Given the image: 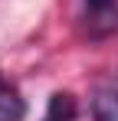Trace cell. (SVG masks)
<instances>
[{"label": "cell", "instance_id": "277c9868", "mask_svg": "<svg viewBox=\"0 0 118 121\" xmlns=\"http://www.w3.org/2000/svg\"><path fill=\"white\" fill-rule=\"evenodd\" d=\"M43 121H76V98L69 92H56L46 105Z\"/></svg>", "mask_w": 118, "mask_h": 121}, {"label": "cell", "instance_id": "7a4b0ae2", "mask_svg": "<svg viewBox=\"0 0 118 121\" xmlns=\"http://www.w3.org/2000/svg\"><path fill=\"white\" fill-rule=\"evenodd\" d=\"M23 115H26V101L20 98V92L10 82H3V75H0V121H23Z\"/></svg>", "mask_w": 118, "mask_h": 121}, {"label": "cell", "instance_id": "6da1fadb", "mask_svg": "<svg viewBox=\"0 0 118 121\" xmlns=\"http://www.w3.org/2000/svg\"><path fill=\"white\" fill-rule=\"evenodd\" d=\"M85 7H89V17H92L89 23L95 26V36L118 30V10H115V0H85Z\"/></svg>", "mask_w": 118, "mask_h": 121}, {"label": "cell", "instance_id": "3957f363", "mask_svg": "<svg viewBox=\"0 0 118 121\" xmlns=\"http://www.w3.org/2000/svg\"><path fill=\"white\" fill-rule=\"evenodd\" d=\"M92 118L95 121H118V88H98L95 92Z\"/></svg>", "mask_w": 118, "mask_h": 121}]
</instances>
